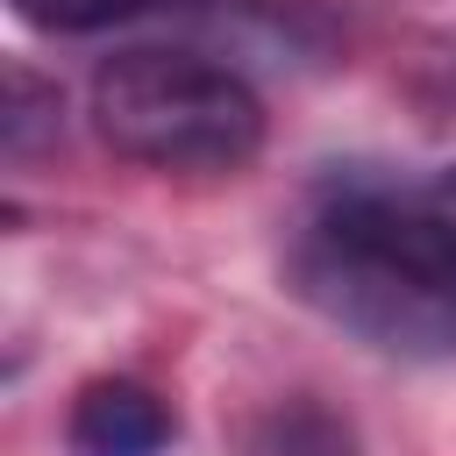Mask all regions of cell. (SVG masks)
I'll use <instances>...</instances> for the list:
<instances>
[{"instance_id": "cell-1", "label": "cell", "mask_w": 456, "mask_h": 456, "mask_svg": "<svg viewBox=\"0 0 456 456\" xmlns=\"http://www.w3.org/2000/svg\"><path fill=\"white\" fill-rule=\"evenodd\" d=\"M285 285L378 356L456 363V171L328 185L292 228Z\"/></svg>"}, {"instance_id": "cell-2", "label": "cell", "mask_w": 456, "mask_h": 456, "mask_svg": "<svg viewBox=\"0 0 456 456\" xmlns=\"http://www.w3.org/2000/svg\"><path fill=\"white\" fill-rule=\"evenodd\" d=\"M86 114L114 157L142 171H171V178L242 171L271 128L256 86L235 64L207 50H178V43L114 50L86 86Z\"/></svg>"}, {"instance_id": "cell-3", "label": "cell", "mask_w": 456, "mask_h": 456, "mask_svg": "<svg viewBox=\"0 0 456 456\" xmlns=\"http://www.w3.org/2000/svg\"><path fill=\"white\" fill-rule=\"evenodd\" d=\"M178 442V413L142 378H86L64 413V456H164Z\"/></svg>"}, {"instance_id": "cell-4", "label": "cell", "mask_w": 456, "mask_h": 456, "mask_svg": "<svg viewBox=\"0 0 456 456\" xmlns=\"http://www.w3.org/2000/svg\"><path fill=\"white\" fill-rule=\"evenodd\" d=\"M242 456H356V435H349V420H335L321 399H278V406L249 428Z\"/></svg>"}, {"instance_id": "cell-5", "label": "cell", "mask_w": 456, "mask_h": 456, "mask_svg": "<svg viewBox=\"0 0 456 456\" xmlns=\"http://www.w3.org/2000/svg\"><path fill=\"white\" fill-rule=\"evenodd\" d=\"M7 7L43 36H100V28H121L164 0H7Z\"/></svg>"}, {"instance_id": "cell-6", "label": "cell", "mask_w": 456, "mask_h": 456, "mask_svg": "<svg viewBox=\"0 0 456 456\" xmlns=\"http://www.w3.org/2000/svg\"><path fill=\"white\" fill-rule=\"evenodd\" d=\"M36 128H57V86H43L28 64H7V114H0V135H7V157H14V164L36 150Z\"/></svg>"}]
</instances>
